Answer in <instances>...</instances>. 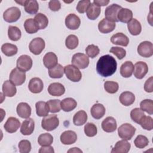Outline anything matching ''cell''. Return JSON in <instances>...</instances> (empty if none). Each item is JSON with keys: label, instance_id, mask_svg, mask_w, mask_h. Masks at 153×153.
I'll return each mask as SVG.
<instances>
[{"label": "cell", "instance_id": "f35d334b", "mask_svg": "<svg viewBox=\"0 0 153 153\" xmlns=\"http://www.w3.org/2000/svg\"><path fill=\"white\" fill-rule=\"evenodd\" d=\"M64 69L60 64H57L54 68L48 70V75L51 78H60L63 76Z\"/></svg>", "mask_w": 153, "mask_h": 153}, {"label": "cell", "instance_id": "74e56055", "mask_svg": "<svg viewBox=\"0 0 153 153\" xmlns=\"http://www.w3.org/2000/svg\"><path fill=\"white\" fill-rule=\"evenodd\" d=\"M22 36L21 30L14 26H9L8 29V36L10 39L13 41L19 40Z\"/></svg>", "mask_w": 153, "mask_h": 153}, {"label": "cell", "instance_id": "9f6ffc18", "mask_svg": "<svg viewBox=\"0 0 153 153\" xmlns=\"http://www.w3.org/2000/svg\"><path fill=\"white\" fill-rule=\"evenodd\" d=\"M152 82H153V77L151 76L149 78L144 84V90L146 92L151 93L153 91V86H152Z\"/></svg>", "mask_w": 153, "mask_h": 153}, {"label": "cell", "instance_id": "7bdbcfd3", "mask_svg": "<svg viewBox=\"0 0 153 153\" xmlns=\"http://www.w3.org/2000/svg\"><path fill=\"white\" fill-rule=\"evenodd\" d=\"M145 115L144 112L139 108H134L130 112V117L131 120L137 124H139L140 120Z\"/></svg>", "mask_w": 153, "mask_h": 153}, {"label": "cell", "instance_id": "d590c367", "mask_svg": "<svg viewBox=\"0 0 153 153\" xmlns=\"http://www.w3.org/2000/svg\"><path fill=\"white\" fill-rule=\"evenodd\" d=\"M1 51L5 56L11 57L17 54L18 48L17 47L10 43H5L1 47Z\"/></svg>", "mask_w": 153, "mask_h": 153}, {"label": "cell", "instance_id": "9c48e42d", "mask_svg": "<svg viewBox=\"0 0 153 153\" xmlns=\"http://www.w3.org/2000/svg\"><path fill=\"white\" fill-rule=\"evenodd\" d=\"M138 54L143 57H150L153 54V44L150 41H143L137 47Z\"/></svg>", "mask_w": 153, "mask_h": 153}, {"label": "cell", "instance_id": "7dc6e473", "mask_svg": "<svg viewBox=\"0 0 153 153\" xmlns=\"http://www.w3.org/2000/svg\"><path fill=\"white\" fill-rule=\"evenodd\" d=\"M104 88L106 92L110 94H114L118 91L119 85L117 82L107 81L104 83Z\"/></svg>", "mask_w": 153, "mask_h": 153}, {"label": "cell", "instance_id": "8d00e7d4", "mask_svg": "<svg viewBox=\"0 0 153 153\" xmlns=\"http://www.w3.org/2000/svg\"><path fill=\"white\" fill-rule=\"evenodd\" d=\"M24 27L26 32L29 34L37 32L39 29L33 19H27L24 23Z\"/></svg>", "mask_w": 153, "mask_h": 153}, {"label": "cell", "instance_id": "ba28073f", "mask_svg": "<svg viewBox=\"0 0 153 153\" xmlns=\"http://www.w3.org/2000/svg\"><path fill=\"white\" fill-rule=\"evenodd\" d=\"M10 81L15 85H20L23 84L26 80V74L19 70L17 68L13 69L9 76Z\"/></svg>", "mask_w": 153, "mask_h": 153}, {"label": "cell", "instance_id": "83f0119b", "mask_svg": "<svg viewBox=\"0 0 153 153\" xmlns=\"http://www.w3.org/2000/svg\"><path fill=\"white\" fill-rule=\"evenodd\" d=\"M119 100L122 105L128 106L134 103L135 100V96L130 91H124L120 94Z\"/></svg>", "mask_w": 153, "mask_h": 153}, {"label": "cell", "instance_id": "52a82bcc", "mask_svg": "<svg viewBox=\"0 0 153 153\" xmlns=\"http://www.w3.org/2000/svg\"><path fill=\"white\" fill-rule=\"evenodd\" d=\"M45 46L44 40L41 38H35L33 39L29 45L30 51L35 55H39L43 51Z\"/></svg>", "mask_w": 153, "mask_h": 153}, {"label": "cell", "instance_id": "9a60e30c", "mask_svg": "<svg viewBox=\"0 0 153 153\" xmlns=\"http://www.w3.org/2000/svg\"><path fill=\"white\" fill-rule=\"evenodd\" d=\"M115 26V23L104 18L99 22L98 24V29L99 32L102 33H108L113 31Z\"/></svg>", "mask_w": 153, "mask_h": 153}, {"label": "cell", "instance_id": "4dcf8cb0", "mask_svg": "<svg viewBox=\"0 0 153 153\" xmlns=\"http://www.w3.org/2000/svg\"><path fill=\"white\" fill-rule=\"evenodd\" d=\"M100 11L101 9L100 7L95 5L94 3H90L87 9L86 14L89 19L93 20L99 16Z\"/></svg>", "mask_w": 153, "mask_h": 153}, {"label": "cell", "instance_id": "f6af8a7d", "mask_svg": "<svg viewBox=\"0 0 153 153\" xmlns=\"http://www.w3.org/2000/svg\"><path fill=\"white\" fill-rule=\"evenodd\" d=\"M60 102L59 99H51L47 102L50 112L51 113L59 112L61 109Z\"/></svg>", "mask_w": 153, "mask_h": 153}, {"label": "cell", "instance_id": "44dd1931", "mask_svg": "<svg viewBox=\"0 0 153 153\" xmlns=\"http://www.w3.org/2000/svg\"><path fill=\"white\" fill-rule=\"evenodd\" d=\"M111 41L113 44L126 47L129 43V39L124 33L118 32L111 36Z\"/></svg>", "mask_w": 153, "mask_h": 153}, {"label": "cell", "instance_id": "ab89813d", "mask_svg": "<svg viewBox=\"0 0 153 153\" xmlns=\"http://www.w3.org/2000/svg\"><path fill=\"white\" fill-rule=\"evenodd\" d=\"M33 19L39 29H44L48 26V19L47 16L42 13H38L36 14Z\"/></svg>", "mask_w": 153, "mask_h": 153}, {"label": "cell", "instance_id": "ffe728a7", "mask_svg": "<svg viewBox=\"0 0 153 153\" xmlns=\"http://www.w3.org/2000/svg\"><path fill=\"white\" fill-rule=\"evenodd\" d=\"M35 128V123L32 118H28L23 121L21 127L20 132L23 135H30L31 134Z\"/></svg>", "mask_w": 153, "mask_h": 153}, {"label": "cell", "instance_id": "6da1fadb", "mask_svg": "<svg viewBox=\"0 0 153 153\" xmlns=\"http://www.w3.org/2000/svg\"><path fill=\"white\" fill-rule=\"evenodd\" d=\"M117 63L116 60L109 54L101 56L96 64V71L100 76L108 77L112 75L116 71Z\"/></svg>", "mask_w": 153, "mask_h": 153}, {"label": "cell", "instance_id": "30bf717a", "mask_svg": "<svg viewBox=\"0 0 153 153\" xmlns=\"http://www.w3.org/2000/svg\"><path fill=\"white\" fill-rule=\"evenodd\" d=\"M121 8L122 7L120 5L117 4H112V5H110L106 7L105 11L106 19L114 23L118 22V20L117 19V14Z\"/></svg>", "mask_w": 153, "mask_h": 153}, {"label": "cell", "instance_id": "f5cc1de1", "mask_svg": "<svg viewBox=\"0 0 153 153\" xmlns=\"http://www.w3.org/2000/svg\"><path fill=\"white\" fill-rule=\"evenodd\" d=\"M110 53H113L115 55L119 60L123 59L126 55V51L121 47H112L109 50Z\"/></svg>", "mask_w": 153, "mask_h": 153}, {"label": "cell", "instance_id": "8fae6325", "mask_svg": "<svg viewBox=\"0 0 153 153\" xmlns=\"http://www.w3.org/2000/svg\"><path fill=\"white\" fill-rule=\"evenodd\" d=\"M32 60L31 57L27 55H22L17 60V68L23 71L26 72L30 70L32 66Z\"/></svg>", "mask_w": 153, "mask_h": 153}, {"label": "cell", "instance_id": "b9f144b4", "mask_svg": "<svg viewBox=\"0 0 153 153\" xmlns=\"http://www.w3.org/2000/svg\"><path fill=\"white\" fill-rule=\"evenodd\" d=\"M78 43L79 41L78 37L74 35H69L67 36L65 40V45L70 50H73L76 48Z\"/></svg>", "mask_w": 153, "mask_h": 153}, {"label": "cell", "instance_id": "5bb4252c", "mask_svg": "<svg viewBox=\"0 0 153 153\" xmlns=\"http://www.w3.org/2000/svg\"><path fill=\"white\" fill-rule=\"evenodd\" d=\"M20 126V121L16 117H9L5 123L4 124V127L6 131L10 133H13L19 129Z\"/></svg>", "mask_w": 153, "mask_h": 153}, {"label": "cell", "instance_id": "836d02e7", "mask_svg": "<svg viewBox=\"0 0 153 153\" xmlns=\"http://www.w3.org/2000/svg\"><path fill=\"white\" fill-rule=\"evenodd\" d=\"M87 120V114L83 110H80L75 114L73 117V123L75 126H81L84 124Z\"/></svg>", "mask_w": 153, "mask_h": 153}, {"label": "cell", "instance_id": "e575fe53", "mask_svg": "<svg viewBox=\"0 0 153 153\" xmlns=\"http://www.w3.org/2000/svg\"><path fill=\"white\" fill-rule=\"evenodd\" d=\"M36 114L39 117H45L48 115L50 112L49 108L47 102L43 101H39L35 104Z\"/></svg>", "mask_w": 153, "mask_h": 153}, {"label": "cell", "instance_id": "484cf974", "mask_svg": "<svg viewBox=\"0 0 153 153\" xmlns=\"http://www.w3.org/2000/svg\"><path fill=\"white\" fill-rule=\"evenodd\" d=\"M133 18L132 11L126 8H121L118 13L117 19L118 22L122 23H128Z\"/></svg>", "mask_w": 153, "mask_h": 153}, {"label": "cell", "instance_id": "91938a15", "mask_svg": "<svg viewBox=\"0 0 153 153\" xmlns=\"http://www.w3.org/2000/svg\"><path fill=\"white\" fill-rule=\"evenodd\" d=\"M68 152H82V151L78 148L74 147L68 151Z\"/></svg>", "mask_w": 153, "mask_h": 153}, {"label": "cell", "instance_id": "7c38bea8", "mask_svg": "<svg viewBox=\"0 0 153 153\" xmlns=\"http://www.w3.org/2000/svg\"><path fill=\"white\" fill-rule=\"evenodd\" d=\"M148 67L147 64L144 62H137L134 66L133 74L137 79H142L148 73Z\"/></svg>", "mask_w": 153, "mask_h": 153}, {"label": "cell", "instance_id": "680465c9", "mask_svg": "<svg viewBox=\"0 0 153 153\" xmlns=\"http://www.w3.org/2000/svg\"><path fill=\"white\" fill-rule=\"evenodd\" d=\"M109 1H108V0H94V1H93V3L95 5H96L100 7V6L107 5L109 4Z\"/></svg>", "mask_w": 153, "mask_h": 153}, {"label": "cell", "instance_id": "4316f807", "mask_svg": "<svg viewBox=\"0 0 153 153\" xmlns=\"http://www.w3.org/2000/svg\"><path fill=\"white\" fill-rule=\"evenodd\" d=\"M105 108L101 103H96L93 105L91 108L90 112L91 116L96 119L99 120L102 118L105 114Z\"/></svg>", "mask_w": 153, "mask_h": 153}, {"label": "cell", "instance_id": "d6a6232c", "mask_svg": "<svg viewBox=\"0 0 153 153\" xmlns=\"http://www.w3.org/2000/svg\"><path fill=\"white\" fill-rule=\"evenodd\" d=\"M24 7L25 11L30 14H36L39 10V5L36 0H26Z\"/></svg>", "mask_w": 153, "mask_h": 153}, {"label": "cell", "instance_id": "6f0895ef", "mask_svg": "<svg viewBox=\"0 0 153 153\" xmlns=\"http://www.w3.org/2000/svg\"><path fill=\"white\" fill-rule=\"evenodd\" d=\"M39 153H54V151L53 149V148L52 146H51L50 145L49 146H44L40 148V149H39L38 151Z\"/></svg>", "mask_w": 153, "mask_h": 153}, {"label": "cell", "instance_id": "11a10c76", "mask_svg": "<svg viewBox=\"0 0 153 153\" xmlns=\"http://www.w3.org/2000/svg\"><path fill=\"white\" fill-rule=\"evenodd\" d=\"M48 7L53 11H57L61 8V4L59 1L51 0L48 3Z\"/></svg>", "mask_w": 153, "mask_h": 153}, {"label": "cell", "instance_id": "f1b7e54d", "mask_svg": "<svg viewBox=\"0 0 153 153\" xmlns=\"http://www.w3.org/2000/svg\"><path fill=\"white\" fill-rule=\"evenodd\" d=\"M127 27L130 34L134 36L139 35L142 30L140 23L136 19H132L128 23H127Z\"/></svg>", "mask_w": 153, "mask_h": 153}, {"label": "cell", "instance_id": "2e32d148", "mask_svg": "<svg viewBox=\"0 0 153 153\" xmlns=\"http://www.w3.org/2000/svg\"><path fill=\"white\" fill-rule=\"evenodd\" d=\"M44 87V84L42 81L37 77L32 78L29 82L28 88L30 92L32 93L37 94L41 93Z\"/></svg>", "mask_w": 153, "mask_h": 153}, {"label": "cell", "instance_id": "d4e9b609", "mask_svg": "<svg viewBox=\"0 0 153 153\" xmlns=\"http://www.w3.org/2000/svg\"><path fill=\"white\" fill-rule=\"evenodd\" d=\"M17 92L15 85L10 80L5 81L2 84V93L7 97H13Z\"/></svg>", "mask_w": 153, "mask_h": 153}, {"label": "cell", "instance_id": "7a4b0ae2", "mask_svg": "<svg viewBox=\"0 0 153 153\" xmlns=\"http://www.w3.org/2000/svg\"><path fill=\"white\" fill-rule=\"evenodd\" d=\"M59 124V120L56 115L50 114L44 117L41 121V126L47 131H52L56 129Z\"/></svg>", "mask_w": 153, "mask_h": 153}, {"label": "cell", "instance_id": "8992f818", "mask_svg": "<svg viewBox=\"0 0 153 153\" xmlns=\"http://www.w3.org/2000/svg\"><path fill=\"white\" fill-rule=\"evenodd\" d=\"M21 16V11L19 8L12 7L7 9L4 14V20L8 23H13L17 21Z\"/></svg>", "mask_w": 153, "mask_h": 153}, {"label": "cell", "instance_id": "603a6c76", "mask_svg": "<svg viewBox=\"0 0 153 153\" xmlns=\"http://www.w3.org/2000/svg\"><path fill=\"white\" fill-rule=\"evenodd\" d=\"M48 93L53 96H60L65 92V87L59 82H53L48 87Z\"/></svg>", "mask_w": 153, "mask_h": 153}, {"label": "cell", "instance_id": "5b68a950", "mask_svg": "<svg viewBox=\"0 0 153 153\" xmlns=\"http://www.w3.org/2000/svg\"><path fill=\"white\" fill-rule=\"evenodd\" d=\"M71 63L78 69H85L89 65V58L85 54L78 53L73 55Z\"/></svg>", "mask_w": 153, "mask_h": 153}, {"label": "cell", "instance_id": "1f68e13d", "mask_svg": "<svg viewBox=\"0 0 153 153\" xmlns=\"http://www.w3.org/2000/svg\"><path fill=\"white\" fill-rule=\"evenodd\" d=\"M61 109L65 112H70L74 110L77 106V102L75 99L71 97H68L63 99L60 102Z\"/></svg>", "mask_w": 153, "mask_h": 153}, {"label": "cell", "instance_id": "e0dca14e", "mask_svg": "<svg viewBox=\"0 0 153 153\" xmlns=\"http://www.w3.org/2000/svg\"><path fill=\"white\" fill-rule=\"evenodd\" d=\"M60 141L64 145H71L77 140L76 133L72 130H67L63 132L60 135Z\"/></svg>", "mask_w": 153, "mask_h": 153}, {"label": "cell", "instance_id": "db71d44e", "mask_svg": "<svg viewBox=\"0 0 153 153\" xmlns=\"http://www.w3.org/2000/svg\"><path fill=\"white\" fill-rule=\"evenodd\" d=\"M90 3L91 2L89 0L79 1L76 5V10L79 13H84L87 11V9Z\"/></svg>", "mask_w": 153, "mask_h": 153}, {"label": "cell", "instance_id": "7402d4cb", "mask_svg": "<svg viewBox=\"0 0 153 153\" xmlns=\"http://www.w3.org/2000/svg\"><path fill=\"white\" fill-rule=\"evenodd\" d=\"M57 56L53 52L46 53L43 57V63L44 66L48 69L56 66L58 63Z\"/></svg>", "mask_w": 153, "mask_h": 153}, {"label": "cell", "instance_id": "ee69618b", "mask_svg": "<svg viewBox=\"0 0 153 153\" xmlns=\"http://www.w3.org/2000/svg\"><path fill=\"white\" fill-rule=\"evenodd\" d=\"M140 109L149 115L153 114V101L151 99H145L140 103Z\"/></svg>", "mask_w": 153, "mask_h": 153}, {"label": "cell", "instance_id": "cb8c5ba5", "mask_svg": "<svg viewBox=\"0 0 153 153\" xmlns=\"http://www.w3.org/2000/svg\"><path fill=\"white\" fill-rule=\"evenodd\" d=\"M31 108L25 102H21L17 106V113L22 118H28L31 115Z\"/></svg>", "mask_w": 153, "mask_h": 153}, {"label": "cell", "instance_id": "681fc988", "mask_svg": "<svg viewBox=\"0 0 153 153\" xmlns=\"http://www.w3.org/2000/svg\"><path fill=\"white\" fill-rule=\"evenodd\" d=\"M84 133L88 137H93L96 135L97 130V127L92 123H87L84 128Z\"/></svg>", "mask_w": 153, "mask_h": 153}, {"label": "cell", "instance_id": "d6986e66", "mask_svg": "<svg viewBox=\"0 0 153 153\" xmlns=\"http://www.w3.org/2000/svg\"><path fill=\"white\" fill-rule=\"evenodd\" d=\"M117 127L116 120L112 117H106L102 123L103 130L107 133H111L115 131Z\"/></svg>", "mask_w": 153, "mask_h": 153}, {"label": "cell", "instance_id": "f907efd6", "mask_svg": "<svg viewBox=\"0 0 153 153\" xmlns=\"http://www.w3.org/2000/svg\"><path fill=\"white\" fill-rule=\"evenodd\" d=\"M19 150L20 153H28L31 150V143L27 140H22L19 142Z\"/></svg>", "mask_w": 153, "mask_h": 153}, {"label": "cell", "instance_id": "ac0fdd59", "mask_svg": "<svg viewBox=\"0 0 153 153\" xmlns=\"http://www.w3.org/2000/svg\"><path fill=\"white\" fill-rule=\"evenodd\" d=\"M131 145L127 140L118 141L111 150L112 153H127L130 149Z\"/></svg>", "mask_w": 153, "mask_h": 153}, {"label": "cell", "instance_id": "3957f363", "mask_svg": "<svg viewBox=\"0 0 153 153\" xmlns=\"http://www.w3.org/2000/svg\"><path fill=\"white\" fill-rule=\"evenodd\" d=\"M136 128L129 123H124L118 129V134L120 138L124 140H130L134 135Z\"/></svg>", "mask_w": 153, "mask_h": 153}, {"label": "cell", "instance_id": "f546056e", "mask_svg": "<svg viewBox=\"0 0 153 153\" xmlns=\"http://www.w3.org/2000/svg\"><path fill=\"white\" fill-rule=\"evenodd\" d=\"M134 70V65L130 61H126L120 67V74L124 78H129L131 76Z\"/></svg>", "mask_w": 153, "mask_h": 153}, {"label": "cell", "instance_id": "60d3db41", "mask_svg": "<svg viewBox=\"0 0 153 153\" xmlns=\"http://www.w3.org/2000/svg\"><path fill=\"white\" fill-rule=\"evenodd\" d=\"M53 137L52 135L48 133H45L40 134L38 139V142L41 146H49L52 144Z\"/></svg>", "mask_w": 153, "mask_h": 153}, {"label": "cell", "instance_id": "816d5d0a", "mask_svg": "<svg viewBox=\"0 0 153 153\" xmlns=\"http://www.w3.org/2000/svg\"><path fill=\"white\" fill-rule=\"evenodd\" d=\"M100 50L97 45L91 44L87 47L85 48V52L87 56L91 58L96 57L99 54Z\"/></svg>", "mask_w": 153, "mask_h": 153}, {"label": "cell", "instance_id": "c3c4849f", "mask_svg": "<svg viewBox=\"0 0 153 153\" xmlns=\"http://www.w3.org/2000/svg\"><path fill=\"white\" fill-rule=\"evenodd\" d=\"M139 124L145 130H151L153 128V120L151 117L145 115L142 118Z\"/></svg>", "mask_w": 153, "mask_h": 153}, {"label": "cell", "instance_id": "bcb514c9", "mask_svg": "<svg viewBox=\"0 0 153 153\" xmlns=\"http://www.w3.org/2000/svg\"><path fill=\"white\" fill-rule=\"evenodd\" d=\"M134 145L140 149L144 148L149 144L148 139L143 135H138L134 140Z\"/></svg>", "mask_w": 153, "mask_h": 153}, {"label": "cell", "instance_id": "4fadbf2b", "mask_svg": "<svg viewBox=\"0 0 153 153\" xmlns=\"http://www.w3.org/2000/svg\"><path fill=\"white\" fill-rule=\"evenodd\" d=\"M81 24L79 17L75 14H69L65 18V25L71 30H76Z\"/></svg>", "mask_w": 153, "mask_h": 153}, {"label": "cell", "instance_id": "277c9868", "mask_svg": "<svg viewBox=\"0 0 153 153\" xmlns=\"http://www.w3.org/2000/svg\"><path fill=\"white\" fill-rule=\"evenodd\" d=\"M64 73L67 78L72 82H78L82 78V74L79 69L72 65L65 66L64 67Z\"/></svg>", "mask_w": 153, "mask_h": 153}]
</instances>
